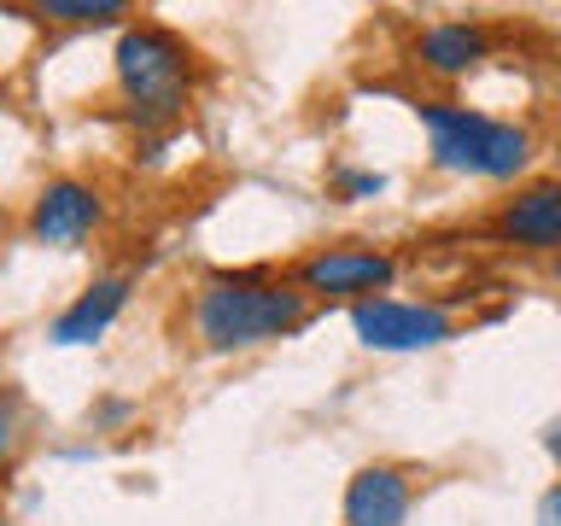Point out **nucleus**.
Wrapping results in <instances>:
<instances>
[{"label":"nucleus","instance_id":"f257e3e1","mask_svg":"<svg viewBox=\"0 0 561 526\" xmlns=\"http://www.w3.org/2000/svg\"><path fill=\"white\" fill-rule=\"evenodd\" d=\"M305 298L310 293L298 281H275L263 270H222L193 298V333L205 340V351L270 345L305 322Z\"/></svg>","mask_w":561,"mask_h":526},{"label":"nucleus","instance_id":"f03ea898","mask_svg":"<svg viewBox=\"0 0 561 526\" xmlns=\"http://www.w3.org/2000/svg\"><path fill=\"white\" fill-rule=\"evenodd\" d=\"M112 70H117V88H123L129 117L140 123V129H175V123H182L193 59L170 30L129 24L112 47Z\"/></svg>","mask_w":561,"mask_h":526},{"label":"nucleus","instance_id":"7ed1b4c3","mask_svg":"<svg viewBox=\"0 0 561 526\" xmlns=\"http://www.w3.org/2000/svg\"><path fill=\"white\" fill-rule=\"evenodd\" d=\"M415 112H421V129H427V140H433V164L438 170L508 182V175H520L526 158H533L526 129H515V123H503V117L468 112V105H450V100H421Z\"/></svg>","mask_w":561,"mask_h":526},{"label":"nucleus","instance_id":"20e7f679","mask_svg":"<svg viewBox=\"0 0 561 526\" xmlns=\"http://www.w3.org/2000/svg\"><path fill=\"white\" fill-rule=\"evenodd\" d=\"M351 328H357V340L368 351H427L456 333L450 310L421 305V298H386V293L357 298L351 305Z\"/></svg>","mask_w":561,"mask_h":526},{"label":"nucleus","instance_id":"39448f33","mask_svg":"<svg viewBox=\"0 0 561 526\" xmlns=\"http://www.w3.org/2000/svg\"><path fill=\"white\" fill-rule=\"evenodd\" d=\"M398 281V258L392 252H375V245H328L298 263V287L316 293V298H375Z\"/></svg>","mask_w":561,"mask_h":526},{"label":"nucleus","instance_id":"423d86ee","mask_svg":"<svg viewBox=\"0 0 561 526\" xmlns=\"http://www.w3.org/2000/svg\"><path fill=\"white\" fill-rule=\"evenodd\" d=\"M100 217H105L100 187L77 182V175H59V182H47L42 193H35L30 235L42 240V245H82L100 228Z\"/></svg>","mask_w":561,"mask_h":526},{"label":"nucleus","instance_id":"0eeeda50","mask_svg":"<svg viewBox=\"0 0 561 526\" xmlns=\"http://www.w3.org/2000/svg\"><path fill=\"white\" fill-rule=\"evenodd\" d=\"M129 287H135V275H100V281H88V287L70 298V305L53 316V328H47V340L53 345H94L112 333V322L123 316V305H129Z\"/></svg>","mask_w":561,"mask_h":526},{"label":"nucleus","instance_id":"6e6552de","mask_svg":"<svg viewBox=\"0 0 561 526\" xmlns=\"http://www.w3.org/2000/svg\"><path fill=\"white\" fill-rule=\"evenodd\" d=\"M491 228H497V240L526 245V252H561V182L520 187L515 199H503Z\"/></svg>","mask_w":561,"mask_h":526},{"label":"nucleus","instance_id":"1a4fd4ad","mask_svg":"<svg viewBox=\"0 0 561 526\" xmlns=\"http://www.w3.org/2000/svg\"><path fill=\"white\" fill-rule=\"evenodd\" d=\"M410 515V473L392 462L357 468L345 485V526H403Z\"/></svg>","mask_w":561,"mask_h":526},{"label":"nucleus","instance_id":"9d476101","mask_svg":"<svg viewBox=\"0 0 561 526\" xmlns=\"http://www.w3.org/2000/svg\"><path fill=\"white\" fill-rule=\"evenodd\" d=\"M480 59H485V35L473 24H433L421 35V65L433 77H468Z\"/></svg>","mask_w":561,"mask_h":526},{"label":"nucleus","instance_id":"9b49d317","mask_svg":"<svg viewBox=\"0 0 561 526\" xmlns=\"http://www.w3.org/2000/svg\"><path fill=\"white\" fill-rule=\"evenodd\" d=\"M135 0H30V12L42 24H65V30H100V24H117Z\"/></svg>","mask_w":561,"mask_h":526},{"label":"nucleus","instance_id":"f8f14e48","mask_svg":"<svg viewBox=\"0 0 561 526\" xmlns=\"http://www.w3.org/2000/svg\"><path fill=\"white\" fill-rule=\"evenodd\" d=\"M333 193L340 199H375V193H386V175L380 170H333Z\"/></svg>","mask_w":561,"mask_h":526},{"label":"nucleus","instance_id":"ddd939ff","mask_svg":"<svg viewBox=\"0 0 561 526\" xmlns=\"http://www.w3.org/2000/svg\"><path fill=\"white\" fill-rule=\"evenodd\" d=\"M12 445H18V398L0 386V462L12 456Z\"/></svg>","mask_w":561,"mask_h":526},{"label":"nucleus","instance_id":"4468645a","mask_svg":"<svg viewBox=\"0 0 561 526\" xmlns=\"http://www.w3.org/2000/svg\"><path fill=\"white\" fill-rule=\"evenodd\" d=\"M538 526H561V485H550L538 498Z\"/></svg>","mask_w":561,"mask_h":526},{"label":"nucleus","instance_id":"2eb2a0df","mask_svg":"<svg viewBox=\"0 0 561 526\" xmlns=\"http://www.w3.org/2000/svg\"><path fill=\"white\" fill-rule=\"evenodd\" d=\"M543 450H550V456H556V462H561V415L550 421V427H543Z\"/></svg>","mask_w":561,"mask_h":526},{"label":"nucleus","instance_id":"dca6fc26","mask_svg":"<svg viewBox=\"0 0 561 526\" xmlns=\"http://www.w3.org/2000/svg\"><path fill=\"white\" fill-rule=\"evenodd\" d=\"M556 281H561V252H556Z\"/></svg>","mask_w":561,"mask_h":526},{"label":"nucleus","instance_id":"f3484780","mask_svg":"<svg viewBox=\"0 0 561 526\" xmlns=\"http://www.w3.org/2000/svg\"><path fill=\"white\" fill-rule=\"evenodd\" d=\"M0 526H7V515H0Z\"/></svg>","mask_w":561,"mask_h":526},{"label":"nucleus","instance_id":"a211bd4d","mask_svg":"<svg viewBox=\"0 0 561 526\" xmlns=\"http://www.w3.org/2000/svg\"><path fill=\"white\" fill-rule=\"evenodd\" d=\"M0 12H7V7H0Z\"/></svg>","mask_w":561,"mask_h":526}]
</instances>
